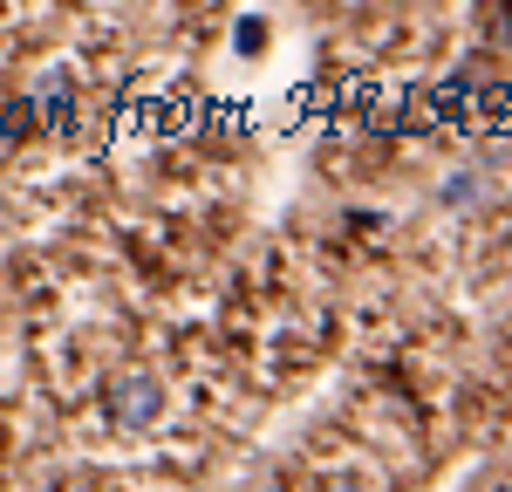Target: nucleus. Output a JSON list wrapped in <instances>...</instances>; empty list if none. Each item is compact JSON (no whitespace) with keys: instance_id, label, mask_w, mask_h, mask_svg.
Wrapping results in <instances>:
<instances>
[{"instance_id":"1","label":"nucleus","mask_w":512,"mask_h":492,"mask_svg":"<svg viewBox=\"0 0 512 492\" xmlns=\"http://www.w3.org/2000/svg\"><path fill=\"white\" fill-rule=\"evenodd\" d=\"M103 417L117 431H158L164 424V383L151 369H110L103 376Z\"/></svg>"},{"instance_id":"2","label":"nucleus","mask_w":512,"mask_h":492,"mask_svg":"<svg viewBox=\"0 0 512 492\" xmlns=\"http://www.w3.org/2000/svg\"><path fill=\"white\" fill-rule=\"evenodd\" d=\"M233 48H239V55H260V48H267V21H239Z\"/></svg>"},{"instance_id":"3","label":"nucleus","mask_w":512,"mask_h":492,"mask_svg":"<svg viewBox=\"0 0 512 492\" xmlns=\"http://www.w3.org/2000/svg\"><path fill=\"white\" fill-rule=\"evenodd\" d=\"M0 445H7V431H0Z\"/></svg>"}]
</instances>
